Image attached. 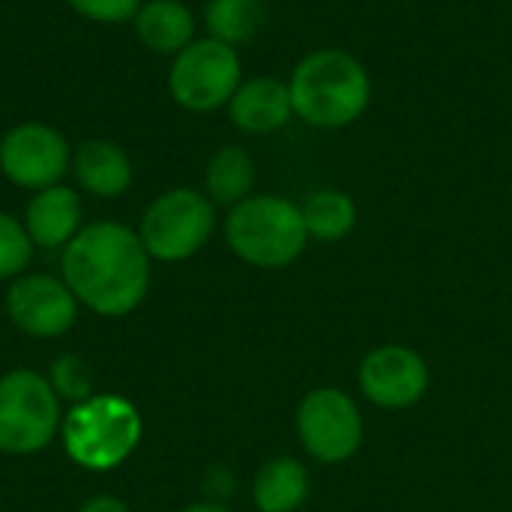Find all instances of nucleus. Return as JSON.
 I'll use <instances>...</instances> for the list:
<instances>
[{
	"label": "nucleus",
	"mask_w": 512,
	"mask_h": 512,
	"mask_svg": "<svg viewBox=\"0 0 512 512\" xmlns=\"http://www.w3.org/2000/svg\"><path fill=\"white\" fill-rule=\"evenodd\" d=\"M228 120L246 135H270L291 123L294 105L288 81L273 75L243 78L237 93L228 102Z\"/></svg>",
	"instance_id": "obj_12"
},
{
	"label": "nucleus",
	"mask_w": 512,
	"mask_h": 512,
	"mask_svg": "<svg viewBox=\"0 0 512 512\" xmlns=\"http://www.w3.org/2000/svg\"><path fill=\"white\" fill-rule=\"evenodd\" d=\"M294 117L315 129L354 126L372 105L369 69L342 48L309 51L288 78Z\"/></svg>",
	"instance_id": "obj_2"
},
{
	"label": "nucleus",
	"mask_w": 512,
	"mask_h": 512,
	"mask_svg": "<svg viewBox=\"0 0 512 512\" xmlns=\"http://www.w3.org/2000/svg\"><path fill=\"white\" fill-rule=\"evenodd\" d=\"M300 210L309 240L318 243H339L357 225V204L342 189H318L300 204Z\"/></svg>",
	"instance_id": "obj_19"
},
{
	"label": "nucleus",
	"mask_w": 512,
	"mask_h": 512,
	"mask_svg": "<svg viewBox=\"0 0 512 512\" xmlns=\"http://www.w3.org/2000/svg\"><path fill=\"white\" fill-rule=\"evenodd\" d=\"M33 243L24 231V222L0 210V279H18L33 258Z\"/></svg>",
	"instance_id": "obj_21"
},
{
	"label": "nucleus",
	"mask_w": 512,
	"mask_h": 512,
	"mask_svg": "<svg viewBox=\"0 0 512 512\" xmlns=\"http://www.w3.org/2000/svg\"><path fill=\"white\" fill-rule=\"evenodd\" d=\"M357 384L372 405L384 411H402L426 396L429 366L408 345H381L360 360Z\"/></svg>",
	"instance_id": "obj_11"
},
{
	"label": "nucleus",
	"mask_w": 512,
	"mask_h": 512,
	"mask_svg": "<svg viewBox=\"0 0 512 512\" xmlns=\"http://www.w3.org/2000/svg\"><path fill=\"white\" fill-rule=\"evenodd\" d=\"M312 492V477L294 456H276L261 465L252 501L261 512H297Z\"/></svg>",
	"instance_id": "obj_16"
},
{
	"label": "nucleus",
	"mask_w": 512,
	"mask_h": 512,
	"mask_svg": "<svg viewBox=\"0 0 512 512\" xmlns=\"http://www.w3.org/2000/svg\"><path fill=\"white\" fill-rule=\"evenodd\" d=\"M78 300L69 285L57 276L27 273L12 279L6 291L9 321L33 339H57L72 330L78 318Z\"/></svg>",
	"instance_id": "obj_10"
},
{
	"label": "nucleus",
	"mask_w": 512,
	"mask_h": 512,
	"mask_svg": "<svg viewBox=\"0 0 512 512\" xmlns=\"http://www.w3.org/2000/svg\"><path fill=\"white\" fill-rule=\"evenodd\" d=\"M150 261L135 228L102 219L69 240L60 270L81 306L102 318H123L150 291Z\"/></svg>",
	"instance_id": "obj_1"
},
{
	"label": "nucleus",
	"mask_w": 512,
	"mask_h": 512,
	"mask_svg": "<svg viewBox=\"0 0 512 512\" xmlns=\"http://www.w3.org/2000/svg\"><path fill=\"white\" fill-rule=\"evenodd\" d=\"M216 231V204L189 186H174L150 201L138 237L153 261L180 264L195 258Z\"/></svg>",
	"instance_id": "obj_5"
},
{
	"label": "nucleus",
	"mask_w": 512,
	"mask_h": 512,
	"mask_svg": "<svg viewBox=\"0 0 512 512\" xmlns=\"http://www.w3.org/2000/svg\"><path fill=\"white\" fill-rule=\"evenodd\" d=\"M78 512H129L126 510V504L123 501H117V498H111V495H99V498H90L84 507Z\"/></svg>",
	"instance_id": "obj_23"
},
{
	"label": "nucleus",
	"mask_w": 512,
	"mask_h": 512,
	"mask_svg": "<svg viewBox=\"0 0 512 512\" xmlns=\"http://www.w3.org/2000/svg\"><path fill=\"white\" fill-rule=\"evenodd\" d=\"M204 30L207 36L225 45H249L267 21L264 0H207L204 3Z\"/></svg>",
	"instance_id": "obj_18"
},
{
	"label": "nucleus",
	"mask_w": 512,
	"mask_h": 512,
	"mask_svg": "<svg viewBox=\"0 0 512 512\" xmlns=\"http://www.w3.org/2000/svg\"><path fill=\"white\" fill-rule=\"evenodd\" d=\"M255 189V159L246 147H219L204 168V195L216 207H234Z\"/></svg>",
	"instance_id": "obj_17"
},
{
	"label": "nucleus",
	"mask_w": 512,
	"mask_h": 512,
	"mask_svg": "<svg viewBox=\"0 0 512 512\" xmlns=\"http://www.w3.org/2000/svg\"><path fill=\"white\" fill-rule=\"evenodd\" d=\"M144 423L138 408L111 393H96L69 408L60 423L66 456L84 471H114L141 444Z\"/></svg>",
	"instance_id": "obj_3"
},
{
	"label": "nucleus",
	"mask_w": 512,
	"mask_h": 512,
	"mask_svg": "<svg viewBox=\"0 0 512 512\" xmlns=\"http://www.w3.org/2000/svg\"><path fill=\"white\" fill-rule=\"evenodd\" d=\"M60 399L45 375L12 369L0 378V453L33 456L60 432Z\"/></svg>",
	"instance_id": "obj_7"
},
{
	"label": "nucleus",
	"mask_w": 512,
	"mask_h": 512,
	"mask_svg": "<svg viewBox=\"0 0 512 512\" xmlns=\"http://www.w3.org/2000/svg\"><path fill=\"white\" fill-rule=\"evenodd\" d=\"M84 204L78 189L57 183L30 195L24 207V231L36 249H66L69 240L84 228Z\"/></svg>",
	"instance_id": "obj_13"
},
{
	"label": "nucleus",
	"mask_w": 512,
	"mask_h": 512,
	"mask_svg": "<svg viewBox=\"0 0 512 512\" xmlns=\"http://www.w3.org/2000/svg\"><path fill=\"white\" fill-rule=\"evenodd\" d=\"M72 171L69 138L42 120H21L0 138V174L27 192L63 183Z\"/></svg>",
	"instance_id": "obj_8"
},
{
	"label": "nucleus",
	"mask_w": 512,
	"mask_h": 512,
	"mask_svg": "<svg viewBox=\"0 0 512 512\" xmlns=\"http://www.w3.org/2000/svg\"><path fill=\"white\" fill-rule=\"evenodd\" d=\"M144 0H66V6L93 24H132Z\"/></svg>",
	"instance_id": "obj_22"
},
{
	"label": "nucleus",
	"mask_w": 512,
	"mask_h": 512,
	"mask_svg": "<svg viewBox=\"0 0 512 512\" xmlns=\"http://www.w3.org/2000/svg\"><path fill=\"white\" fill-rule=\"evenodd\" d=\"M180 512H231L228 507H222V504H192V507H186V510Z\"/></svg>",
	"instance_id": "obj_24"
},
{
	"label": "nucleus",
	"mask_w": 512,
	"mask_h": 512,
	"mask_svg": "<svg viewBox=\"0 0 512 512\" xmlns=\"http://www.w3.org/2000/svg\"><path fill=\"white\" fill-rule=\"evenodd\" d=\"M168 93L171 99L192 114H213L228 108L231 96L243 81V60L234 45H225L213 36L192 39L168 66Z\"/></svg>",
	"instance_id": "obj_6"
},
{
	"label": "nucleus",
	"mask_w": 512,
	"mask_h": 512,
	"mask_svg": "<svg viewBox=\"0 0 512 512\" xmlns=\"http://www.w3.org/2000/svg\"><path fill=\"white\" fill-rule=\"evenodd\" d=\"M48 384L54 387L57 399H69L72 405L96 396L93 393V369L84 357L78 354H63L51 363V375Z\"/></svg>",
	"instance_id": "obj_20"
},
{
	"label": "nucleus",
	"mask_w": 512,
	"mask_h": 512,
	"mask_svg": "<svg viewBox=\"0 0 512 512\" xmlns=\"http://www.w3.org/2000/svg\"><path fill=\"white\" fill-rule=\"evenodd\" d=\"M132 30L147 51L174 57L198 39V18L183 0H144L132 18Z\"/></svg>",
	"instance_id": "obj_15"
},
{
	"label": "nucleus",
	"mask_w": 512,
	"mask_h": 512,
	"mask_svg": "<svg viewBox=\"0 0 512 512\" xmlns=\"http://www.w3.org/2000/svg\"><path fill=\"white\" fill-rule=\"evenodd\" d=\"M297 435L315 462L342 465L363 444V414L345 390L318 387L297 408Z\"/></svg>",
	"instance_id": "obj_9"
},
{
	"label": "nucleus",
	"mask_w": 512,
	"mask_h": 512,
	"mask_svg": "<svg viewBox=\"0 0 512 512\" xmlns=\"http://www.w3.org/2000/svg\"><path fill=\"white\" fill-rule=\"evenodd\" d=\"M72 177L78 189H84L93 198H120L132 189L135 168L129 153L108 141V138H90L72 150Z\"/></svg>",
	"instance_id": "obj_14"
},
{
	"label": "nucleus",
	"mask_w": 512,
	"mask_h": 512,
	"mask_svg": "<svg viewBox=\"0 0 512 512\" xmlns=\"http://www.w3.org/2000/svg\"><path fill=\"white\" fill-rule=\"evenodd\" d=\"M225 240L228 249L249 267L282 270L303 255L309 234L303 210L291 198L249 195L228 210Z\"/></svg>",
	"instance_id": "obj_4"
}]
</instances>
